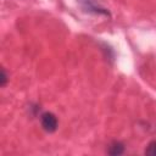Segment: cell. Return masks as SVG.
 Segmentation results:
<instances>
[{"mask_svg":"<svg viewBox=\"0 0 156 156\" xmlns=\"http://www.w3.org/2000/svg\"><path fill=\"white\" fill-rule=\"evenodd\" d=\"M83 7L87 10V11H91L94 13H104V15H108V12L99 4L98 0H78Z\"/></svg>","mask_w":156,"mask_h":156,"instance_id":"7a4b0ae2","label":"cell"},{"mask_svg":"<svg viewBox=\"0 0 156 156\" xmlns=\"http://www.w3.org/2000/svg\"><path fill=\"white\" fill-rule=\"evenodd\" d=\"M40 123L41 127L45 132L48 133H54L57 129L58 122H57V117L52 113V112H44L40 115Z\"/></svg>","mask_w":156,"mask_h":156,"instance_id":"6da1fadb","label":"cell"},{"mask_svg":"<svg viewBox=\"0 0 156 156\" xmlns=\"http://www.w3.org/2000/svg\"><path fill=\"white\" fill-rule=\"evenodd\" d=\"M124 152V145L121 143V141H112L110 145H108V149H107V154L110 155H122Z\"/></svg>","mask_w":156,"mask_h":156,"instance_id":"3957f363","label":"cell"},{"mask_svg":"<svg viewBox=\"0 0 156 156\" xmlns=\"http://www.w3.org/2000/svg\"><path fill=\"white\" fill-rule=\"evenodd\" d=\"M0 80H1V87H5L6 85V82H7V74H6V72H5L4 68L1 69V78H0Z\"/></svg>","mask_w":156,"mask_h":156,"instance_id":"5b68a950","label":"cell"},{"mask_svg":"<svg viewBox=\"0 0 156 156\" xmlns=\"http://www.w3.org/2000/svg\"><path fill=\"white\" fill-rule=\"evenodd\" d=\"M145 154L151 155V156H156V140H152L147 144V146L145 149Z\"/></svg>","mask_w":156,"mask_h":156,"instance_id":"277c9868","label":"cell"}]
</instances>
